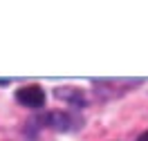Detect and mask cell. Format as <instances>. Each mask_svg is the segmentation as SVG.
<instances>
[{
	"mask_svg": "<svg viewBox=\"0 0 148 141\" xmlns=\"http://www.w3.org/2000/svg\"><path fill=\"white\" fill-rule=\"evenodd\" d=\"M16 99H18L20 105L36 110V108H43V103H45V92L38 85H25L16 92Z\"/></svg>",
	"mask_w": 148,
	"mask_h": 141,
	"instance_id": "6da1fadb",
	"label": "cell"
},
{
	"mask_svg": "<svg viewBox=\"0 0 148 141\" xmlns=\"http://www.w3.org/2000/svg\"><path fill=\"white\" fill-rule=\"evenodd\" d=\"M137 141H148V130L146 132H141V134H139V139Z\"/></svg>",
	"mask_w": 148,
	"mask_h": 141,
	"instance_id": "277c9868",
	"label": "cell"
},
{
	"mask_svg": "<svg viewBox=\"0 0 148 141\" xmlns=\"http://www.w3.org/2000/svg\"><path fill=\"white\" fill-rule=\"evenodd\" d=\"M56 96L58 99H67L70 103H74V105H85V96H83V92L81 90H72V87H58L56 90Z\"/></svg>",
	"mask_w": 148,
	"mask_h": 141,
	"instance_id": "3957f363",
	"label": "cell"
},
{
	"mask_svg": "<svg viewBox=\"0 0 148 141\" xmlns=\"http://www.w3.org/2000/svg\"><path fill=\"white\" fill-rule=\"evenodd\" d=\"M45 123H47V125H52V128H56L58 132H65V130L72 128V119H70V114L61 112V110H52L49 114H45Z\"/></svg>",
	"mask_w": 148,
	"mask_h": 141,
	"instance_id": "7a4b0ae2",
	"label": "cell"
}]
</instances>
